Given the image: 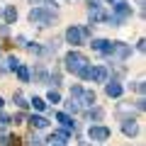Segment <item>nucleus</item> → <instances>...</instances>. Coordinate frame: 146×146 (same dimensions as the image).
Returning a JSON list of instances; mask_svg holds the SVG:
<instances>
[{
	"mask_svg": "<svg viewBox=\"0 0 146 146\" xmlns=\"http://www.w3.org/2000/svg\"><path fill=\"white\" fill-rule=\"evenodd\" d=\"M27 141H29V146H46V144H44V139H42V136H36V134H29V136H27Z\"/></svg>",
	"mask_w": 146,
	"mask_h": 146,
	"instance_id": "obj_25",
	"label": "nucleus"
},
{
	"mask_svg": "<svg viewBox=\"0 0 146 146\" xmlns=\"http://www.w3.org/2000/svg\"><path fill=\"white\" fill-rule=\"evenodd\" d=\"M80 93H83V88H80V85H73V88H71V100H78Z\"/></svg>",
	"mask_w": 146,
	"mask_h": 146,
	"instance_id": "obj_30",
	"label": "nucleus"
},
{
	"mask_svg": "<svg viewBox=\"0 0 146 146\" xmlns=\"http://www.w3.org/2000/svg\"><path fill=\"white\" fill-rule=\"evenodd\" d=\"M63 63H66V71L68 73H76V76H78V71H80V68H85L90 61H88V56L80 54V51H68L66 58H63Z\"/></svg>",
	"mask_w": 146,
	"mask_h": 146,
	"instance_id": "obj_3",
	"label": "nucleus"
},
{
	"mask_svg": "<svg viewBox=\"0 0 146 146\" xmlns=\"http://www.w3.org/2000/svg\"><path fill=\"white\" fill-rule=\"evenodd\" d=\"M29 22L36 25V27H51L54 22H56V12L39 5V7H34V10H29Z\"/></svg>",
	"mask_w": 146,
	"mask_h": 146,
	"instance_id": "obj_2",
	"label": "nucleus"
},
{
	"mask_svg": "<svg viewBox=\"0 0 146 146\" xmlns=\"http://www.w3.org/2000/svg\"><path fill=\"white\" fill-rule=\"evenodd\" d=\"M80 146H90V144H88V141H80Z\"/></svg>",
	"mask_w": 146,
	"mask_h": 146,
	"instance_id": "obj_37",
	"label": "nucleus"
},
{
	"mask_svg": "<svg viewBox=\"0 0 146 146\" xmlns=\"http://www.w3.org/2000/svg\"><path fill=\"white\" fill-rule=\"evenodd\" d=\"M88 20H90V25H98V22H107L110 15L102 10V7H95V10L88 12Z\"/></svg>",
	"mask_w": 146,
	"mask_h": 146,
	"instance_id": "obj_11",
	"label": "nucleus"
},
{
	"mask_svg": "<svg viewBox=\"0 0 146 146\" xmlns=\"http://www.w3.org/2000/svg\"><path fill=\"white\" fill-rule=\"evenodd\" d=\"M58 46H61V42H58V39H51V42H49V46H46V51H49V54H51V51L56 54Z\"/></svg>",
	"mask_w": 146,
	"mask_h": 146,
	"instance_id": "obj_29",
	"label": "nucleus"
},
{
	"mask_svg": "<svg viewBox=\"0 0 146 146\" xmlns=\"http://www.w3.org/2000/svg\"><path fill=\"white\" fill-rule=\"evenodd\" d=\"M12 102H15L17 107H22V110H25L27 105H29V102L25 100V95H22V93H15V95H12Z\"/></svg>",
	"mask_w": 146,
	"mask_h": 146,
	"instance_id": "obj_23",
	"label": "nucleus"
},
{
	"mask_svg": "<svg viewBox=\"0 0 146 146\" xmlns=\"http://www.w3.org/2000/svg\"><path fill=\"white\" fill-rule=\"evenodd\" d=\"M61 80H63V78H61V71H54L51 76H49V83H51L54 88H58V85H61Z\"/></svg>",
	"mask_w": 146,
	"mask_h": 146,
	"instance_id": "obj_24",
	"label": "nucleus"
},
{
	"mask_svg": "<svg viewBox=\"0 0 146 146\" xmlns=\"http://www.w3.org/2000/svg\"><path fill=\"white\" fill-rule=\"evenodd\" d=\"M105 93H107L110 98H119V95L124 93V88L119 85V80H117V78H112V80H107V83H105Z\"/></svg>",
	"mask_w": 146,
	"mask_h": 146,
	"instance_id": "obj_8",
	"label": "nucleus"
},
{
	"mask_svg": "<svg viewBox=\"0 0 146 146\" xmlns=\"http://www.w3.org/2000/svg\"><path fill=\"white\" fill-rule=\"evenodd\" d=\"M3 105H5V100H3V98H0V110H3Z\"/></svg>",
	"mask_w": 146,
	"mask_h": 146,
	"instance_id": "obj_36",
	"label": "nucleus"
},
{
	"mask_svg": "<svg viewBox=\"0 0 146 146\" xmlns=\"http://www.w3.org/2000/svg\"><path fill=\"white\" fill-rule=\"evenodd\" d=\"M25 119H27V117L22 115V112H20V115H15V117H12V122H15V124H22V122H25Z\"/></svg>",
	"mask_w": 146,
	"mask_h": 146,
	"instance_id": "obj_33",
	"label": "nucleus"
},
{
	"mask_svg": "<svg viewBox=\"0 0 146 146\" xmlns=\"http://www.w3.org/2000/svg\"><path fill=\"white\" fill-rule=\"evenodd\" d=\"M3 15H5V25H15V22H17V10H15V7H5V12H3Z\"/></svg>",
	"mask_w": 146,
	"mask_h": 146,
	"instance_id": "obj_18",
	"label": "nucleus"
},
{
	"mask_svg": "<svg viewBox=\"0 0 146 146\" xmlns=\"http://www.w3.org/2000/svg\"><path fill=\"white\" fill-rule=\"evenodd\" d=\"M129 17H131V5L127 0H115V3H112V15H110L107 22H112L115 27H122Z\"/></svg>",
	"mask_w": 146,
	"mask_h": 146,
	"instance_id": "obj_1",
	"label": "nucleus"
},
{
	"mask_svg": "<svg viewBox=\"0 0 146 146\" xmlns=\"http://www.w3.org/2000/svg\"><path fill=\"white\" fill-rule=\"evenodd\" d=\"M76 102H78L80 107H95L98 98H95V93H93V90H83V93H80V98L76 100Z\"/></svg>",
	"mask_w": 146,
	"mask_h": 146,
	"instance_id": "obj_9",
	"label": "nucleus"
},
{
	"mask_svg": "<svg viewBox=\"0 0 146 146\" xmlns=\"http://www.w3.org/2000/svg\"><path fill=\"white\" fill-rule=\"evenodd\" d=\"M56 119L63 124V129H66V131H71V129H78V122L73 119L71 115H66V112H56Z\"/></svg>",
	"mask_w": 146,
	"mask_h": 146,
	"instance_id": "obj_10",
	"label": "nucleus"
},
{
	"mask_svg": "<svg viewBox=\"0 0 146 146\" xmlns=\"http://www.w3.org/2000/svg\"><path fill=\"white\" fill-rule=\"evenodd\" d=\"M78 110H80V105L76 102V100H68V102H66V115H68V112H73V115H76Z\"/></svg>",
	"mask_w": 146,
	"mask_h": 146,
	"instance_id": "obj_27",
	"label": "nucleus"
},
{
	"mask_svg": "<svg viewBox=\"0 0 146 146\" xmlns=\"http://www.w3.org/2000/svg\"><path fill=\"white\" fill-rule=\"evenodd\" d=\"M32 78H34L36 85H46V83H49V73H46V68H44V66H36L34 71H32Z\"/></svg>",
	"mask_w": 146,
	"mask_h": 146,
	"instance_id": "obj_12",
	"label": "nucleus"
},
{
	"mask_svg": "<svg viewBox=\"0 0 146 146\" xmlns=\"http://www.w3.org/2000/svg\"><path fill=\"white\" fill-rule=\"evenodd\" d=\"M27 122H29V127H34V129H46V127H49V119L42 117V115H29Z\"/></svg>",
	"mask_w": 146,
	"mask_h": 146,
	"instance_id": "obj_13",
	"label": "nucleus"
},
{
	"mask_svg": "<svg viewBox=\"0 0 146 146\" xmlns=\"http://www.w3.org/2000/svg\"><path fill=\"white\" fill-rule=\"evenodd\" d=\"M17 66H20V61H17L15 56H7V58H5V68H3V71H15Z\"/></svg>",
	"mask_w": 146,
	"mask_h": 146,
	"instance_id": "obj_22",
	"label": "nucleus"
},
{
	"mask_svg": "<svg viewBox=\"0 0 146 146\" xmlns=\"http://www.w3.org/2000/svg\"><path fill=\"white\" fill-rule=\"evenodd\" d=\"M63 39H66V44H71L73 49L76 46H80L83 44V36H80V29H78V25H71L66 32H63Z\"/></svg>",
	"mask_w": 146,
	"mask_h": 146,
	"instance_id": "obj_6",
	"label": "nucleus"
},
{
	"mask_svg": "<svg viewBox=\"0 0 146 146\" xmlns=\"http://www.w3.org/2000/svg\"><path fill=\"white\" fill-rule=\"evenodd\" d=\"M7 34H10V27H7V25H0V36H7Z\"/></svg>",
	"mask_w": 146,
	"mask_h": 146,
	"instance_id": "obj_34",
	"label": "nucleus"
},
{
	"mask_svg": "<svg viewBox=\"0 0 146 146\" xmlns=\"http://www.w3.org/2000/svg\"><path fill=\"white\" fill-rule=\"evenodd\" d=\"M131 88H134V90H136L139 95H144V90H146V88H144V80H136V83L131 85Z\"/></svg>",
	"mask_w": 146,
	"mask_h": 146,
	"instance_id": "obj_32",
	"label": "nucleus"
},
{
	"mask_svg": "<svg viewBox=\"0 0 146 146\" xmlns=\"http://www.w3.org/2000/svg\"><path fill=\"white\" fill-rule=\"evenodd\" d=\"M107 3H115V0H107Z\"/></svg>",
	"mask_w": 146,
	"mask_h": 146,
	"instance_id": "obj_39",
	"label": "nucleus"
},
{
	"mask_svg": "<svg viewBox=\"0 0 146 146\" xmlns=\"http://www.w3.org/2000/svg\"><path fill=\"white\" fill-rule=\"evenodd\" d=\"M29 105H32L34 110H39V112H42V110H46V100H42V98H32Z\"/></svg>",
	"mask_w": 146,
	"mask_h": 146,
	"instance_id": "obj_21",
	"label": "nucleus"
},
{
	"mask_svg": "<svg viewBox=\"0 0 146 146\" xmlns=\"http://www.w3.org/2000/svg\"><path fill=\"white\" fill-rule=\"evenodd\" d=\"M88 136H90L93 141H98V144H105V141L112 136V131H110V127H102V124H90Z\"/></svg>",
	"mask_w": 146,
	"mask_h": 146,
	"instance_id": "obj_5",
	"label": "nucleus"
},
{
	"mask_svg": "<svg viewBox=\"0 0 146 146\" xmlns=\"http://www.w3.org/2000/svg\"><path fill=\"white\" fill-rule=\"evenodd\" d=\"M7 124H12V117L7 112H0V127H7Z\"/></svg>",
	"mask_w": 146,
	"mask_h": 146,
	"instance_id": "obj_28",
	"label": "nucleus"
},
{
	"mask_svg": "<svg viewBox=\"0 0 146 146\" xmlns=\"http://www.w3.org/2000/svg\"><path fill=\"white\" fill-rule=\"evenodd\" d=\"M122 131H124L127 136H136V134H139V124H136V119H124V122H122Z\"/></svg>",
	"mask_w": 146,
	"mask_h": 146,
	"instance_id": "obj_15",
	"label": "nucleus"
},
{
	"mask_svg": "<svg viewBox=\"0 0 146 146\" xmlns=\"http://www.w3.org/2000/svg\"><path fill=\"white\" fill-rule=\"evenodd\" d=\"M46 100H49V102H51V105L61 102V93H58L56 88H51V90H49V93H46Z\"/></svg>",
	"mask_w": 146,
	"mask_h": 146,
	"instance_id": "obj_20",
	"label": "nucleus"
},
{
	"mask_svg": "<svg viewBox=\"0 0 146 146\" xmlns=\"http://www.w3.org/2000/svg\"><path fill=\"white\" fill-rule=\"evenodd\" d=\"M27 51H29V54H36V56H42V54H44V49L39 46V44H34V42H32V44H27Z\"/></svg>",
	"mask_w": 146,
	"mask_h": 146,
	"instance_id": "obj_26",
	"label": "nucleus"
},
{
	"mask_svg": "<svg viewBox=\"0 0 146 146\" xmlns=\"http://www.w3.org/2000/svg\"><path fill=\"white\" fill-rule=\"evenodd\" d=\"M88 7L95 10V7H102V5H100V0H88Z\"/></svg>",
	"mask_w": 146,
	"mask_h": 146,
	"instance_id": "obj_35",
	"label": "nucleus"
},
{
	"mask_svg": "<svg viewBox=\"0 0 146 146\" xmlns=\"http://www.w3.org/2000/svg\"><path fill=\"white\" fill-rule=\"evenodd\" d=\"M90 46H93V51H98V54H107L110 51V39H93L90 42Z\"/></svg>",
	"mask_w": 146,
	"mask_h": 146,
	"instance_id": "obj_14",
	"label": "nucleus"
},
{
	"mask_svg": "<svg viewBox=\"0 0 146 146\" xmlns=\"http://www.w3.org/2000/svg\"><path fill=\"white\" fill-rule=\"evenodd\" d=\"M88 119L90 122H102L105 119V110L102 107H90L88 110Z\"/></svg>",
	"mask_w": 146,
	"mask_h": 146,
	"instance_id": "obj_16",
	"label": "nucleus"
},
{
	"mask_svg": "<svg viewBox=\"0 0 146 146\" xmlns=\"http://www.w3.org/2000/svg\"><path fill=\"white\" fill-rule=\"evenodd\" d=\"M90 80H95V83H107L110 71L105 66H90Z\"/></svg>",
	"mask_w": 146,
	"mask_h": 146,
	"instance_id": "obj_7",
	"label": "nucleus"
},
{
	"mask_svg": "<svg viewBox=\"0 0 146 146\" xmlns=\"http://www.w3.org/2000/svg\"><path fill=\"white\" fill-rule=\"evenodd\" d=\"M78 29H80V36H83V42L93 36V29H90V27H78Z\"/></svg>",
	"mask_w": 146,
	"mask_h": 146,
	"instance_id": "obj_31",
	"label": "nucleus"
},
{
	"mask_svg": "<svg viewBox=\"0 0 146 146\" xmlns=\"http://www.w3.org/2000/svg\"><path fill=\"white\" fill-rule=\"evenodd\" d=\"M51 146H66V144H51Z\"/></svg>",
	"mask_w": 146,
	"mask_h": 146,
	"instance_id": "obj_38",
	"label": "nucleus"
},
{
	"mask_svg": "<svg viewBox=\"0 0 146 146\" xmlns=\"http://www.w3.org/2000/svg\"><path fill=\"white\" fill-rule=\"evenodd\" d=\"M68 139H71V134H68L66 129H56V131L51 134V139H49V141H56V144H66Z\"/></svg>",
	"mask_w": 146,
	"mask_h": 146,
	"instance_id": "obj_17",
	"label": "nucleus"
},
{
	"mask_svg": "<svg viewBox=\"0 0 146 146\" xmlns=\"http://www.w3.org/2000/svg\"><path fill=\"white\" fill-rule=\"evenodd\" d=\"M15 73H17V78H20L22 83H27V80H29V68H27L25 63H20V66L15 68Z\"/></svg>",
	"mask_w": 146,
	"mask_h": 146,
	"instance_id": "obj_19",
	"label": "nucleus"
},
{
	"mask_svg": "<svg viewBox=\"0 0 146 146\" xmlns=\"http://www.w3.org/2000/svg\"><path fill=\"white\" fill-rule=\"evenodd\" d=\"M105 56H110L115 63H122L124 58L131 56V46L124 44V42H110V51L105 54Z\"/></svg>",
	"mask_w": 146,
	"mask_h": 146,
	"instance_id": "obj_4",
	"label": "nucleus"
}]
</instances>
